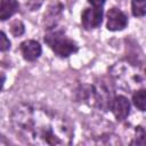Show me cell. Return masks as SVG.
<instances>
[{"label": "cell", "mask_w": 146, "mask_h": 146, "mask_svg": "<svg viewBox=\"0 0 146 146\" xmlns=\"http://www.w3.org/2000/svg\"><path fill=\"white\" fill-rule=\"evenodd\" d=\"M62 9H63V6L58 2L49 6L47 13L44 14V25H46L47 30L56 27L60 16H62Z\"/></svg>", "instance_id": "9c48e42d"}, {"label": "cell", "mask_w": 146, "mask_h": 146, "mask_svg": "<svg viewBox=\"0 0 146 146\" xmlns=\"http://www.w3.org/2000/svg\"><path fill=\"white\" fill-rule=\"evenodd\" d=\"M132 103L138 110L145 111V107H146V91H145V88L138 89L137 91L133 92Z\"/></svg>", "instance_id": "8fae6325"}, {"label": "cell", "mask_w": 146, "mask_h": 146, "mask_svg": "<svg viewBox=\"0 0 146 146\" xmlns=\"http://www.w3.org/2000/svg\"><path fill=\"white\" fill-rule=\"evenodd\" d=\"M110 75L116 86L125 92H135L145 88L144 71L135 63L128 60L117 62L110 68Z\"/></svg>", "instance_id": "7a4b0ae2"}, {"label": "cell", "mask_w": 146, "mask_h": 146, "mask_svg": "<svg viewBox=\"0 0 146 146\" xmlns=\"http://www.w3.org/2000/svg\"><path fill=\"white\" fill-rule=\"evenodd\" d=\"M42 3H43V0H29L26 2V6L30 10L34 11V10H38Z\"/></svg>", "instance_id": "2e32d148"}, {"label": "cell", "mask_w": 146, "mask_h": 146, "mask_svg": "<svg viewBox=\"0 0 146 146\" xmlns=\"http://www.w3.org/2000/svg\"><path fill=\"white\" fill-rule=\"evenodd\" d=\"M21 52L25 60L34 62L40 57L42 48L40 43L35 40H25L21 43Z\"/></svg>", "instance_id": "ba28073f"}, {"label": "cell", "mask_w": 146, "mask_h": 146, "mask_svg": "<svg viewBox=\"0 0 146 146\" xmlns=\"http://www.w3.org/2000/svg\"><path fill=\"white\" fill-rule=\"evenodd\" d=\"M44 42L55 52V55L62 58L68 57L78 51L76 43L72 39L67 38L62 30H57L56 27L47 31L44 35Z\"/></svg>", "instance_id": "277c9868"}, {"label": "cell", "mask_w": 146, "mask_h": 146, "mask_svg": "<svg viewBox=\"0 0 146 146\" xmlns=\"http://www.w3.org/2000/svg\"><path fill=\"white\" fill-rule=\"evenodd\" d=\"M106 0H88V2L90 5H92L94 7H102L105 3Z\"/></svg>", "instance_id": "e0dca14e"}, {"label": "cell", "mask_w": 146, "mask_h": 146, "mask_svg": "<svg viewBox=\"0 0 146 146\" xmlns=\"http://www.w3.org/2000/svg\"><path fill=\"white\" fill-rule=\"evenodd\" d=\"M10 49V41L6 33L0 31V51H8Z\"/></svg>", "instance_id": "9a60e30c"}, {"label": "cell", "mask_w": 146, "mask_h": 146, "mask_svg": "<svg viewBox=\"0 0 146 146\" xmlns=\"http://www.w3.org/2000/svg\"><path fill=\"white\" fill-rule=\"evenodd\" d=\"M76 94L79 100L102 111L111 110V105L114 98L113 83L105 79H100L92 86H81Z\"/></svg>", "instance_id": "3957f363"}, {"label": "cell", "mask_w": 146, "mask_h": 146, "mask_svg": "<svg viewBox=\"0 0 146 146\" xmlns=\"http://www.w3.org/2000/svg\"><path fill=\"white\" fill-rule=\"evenodd\" d=\"M103 22L102 7H92L83 10L81 15V23L86 30H92L100 26Z\"/></svg>", "instance_id": "5b68a950"}, {"label": "cell", "mask_w": 146, "mask_h": 146, "mask_svg": "<svg viewBox=\"0 0 146 146\" xmlns=\"http://www.w3.org/2000/svg\"><path fill=\"white\" fill-rule=\"evenodd\" d=\"M19 9L17 0H1L0 1V21H7L15 15Z\"/></svg>", "instance_id": "30bf717a"}, {"label": "cell", "mask_w": 146, "mask_h": 146, "mask_svg": "<svg viewBox=\"0 0 146 146\" xmlns=\"http://www.w3.org/2000/svg\"><path fill=\"white\" fill-rule=\"evenodd\" d=\"M10 31H11L14 36H21L25 31L24 24L21 21H14L10 25Z\"/></svg>", "instance_id": "4fadbf2b"}, {"label": "cell", "mask_w": 146, "mask_h": 146, "mask_svg": "<svg viewBox=\"0 0 146 146\" xmlns=\"http://www.w3.org/2000/svg\"><path fill=\"white\" fill-rule=\"evenodd\" d=\"M111 110L117 121H124L130 114V103L124 96H115L113 98Z\"/></svg>", "instance_id": "52a82bcc"}, {"label": "cell", "mask_w": 146, "mask_h": 146, "mask_svg": "<svg viewBox=\"0 0 146 146\" xmlns=\"http://www.w3.org/2000/svg\"><path fill=\"white\" fill-rule=\"evenodd\" d=\"M106 16H107L106 27L110 31H113V32L121 31L128 24V17L119 8H111L107 11V15Z\"/></svg>", "instance_id": "8992f818"}, {"label": "cell", "mask_w": 146, "mask_h": 146, "mask_svg": "<svg viewBox=\"0 0 146 146\" xmlns=\"http://www.w3.org/2000/svg\"><path fill=\"white\" fill-rule=\"evenodd\" d=\"M131 11L136 17H143L146 14V0H132Z\"/></svg>", "instance_id": "7c38bea8"}, {"label": "cell", "mask_w": 146, "mask_h": 146, "mask_svg": "<svg viewBox=\"0 0 146 146\" xmlns=\"http://www.w3.org/2000/svg\"><path fill=\"white\" fill-rule=\"evenodd\" d=\"M10 123L22 139L35 146H66L74 137V128L68 117L36 103L15 105Z\"/></svg>", "instance_id": "6da1fadb"}, {"label": "cell", "mask_w": 146, "mask_h": 146, "mask_svg": "<svg viewBox=\"0 0 146 146\" xmlns=\"http://www.w3.org/2000/svg\"><path fill=\"white\" fill-rule=\"evenodd\" d=\"M144 144H145V131L140 125L136 127V137L135 140L131 141V145H144Z\"/></svg>", "instance_id": "5bb4252c"}, {"label": "cell", "mask_w": 146, "mask_h": 146, "mask_svg": "<svg viewBox=\"0 0 146 146\" xmlns=\"http://www.w3.org/2000/svg\"><path fill=\"white\" fill-rule=\"evenodd\" d=\"M5 81H6V75H5V73L0 72V90L2 89V87L5 84Z\"/></svg>", "instance_id": "ac0fdd59"}]
</instances>
